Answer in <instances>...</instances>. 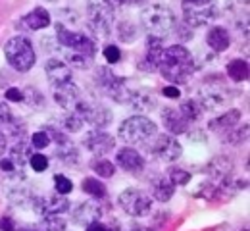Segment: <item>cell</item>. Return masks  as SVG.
Wrapping results in <instances>:
<instances>
[{
	"instance_id": "cell-18",
	"label": "cell",
	"mask_w": 250,
	"mask_h": 231,
	"mask_svg": "<svg viewBox=\"0 0 250 231\" xmlns=\"http://www.w3.org/2000/svg\"><path fill=\"white\" fill-rule=\"evenodd\" d=\"M116 162L118 166L127 171V173H141L143 169H145V158L141 156V152L139 150H135V148H131V147H125L122 150H118V154H116Z\"/></svg>"
},
{
	"instance_id": "cell-9",
	"label": "cell",
	"mask_w": 250,
	"mask_h": 231,
	"mask_svg": "<svg viewBox=\"0 0 250 231\" xmlns=\"http://www.w3.org/2000/svg\"><path fill=\"white\" fill-rule=\"evenodd\" d=\"M56 37H58V42L63 50H77V52L89 54L94 58L96 46H94V41L89 35L67 29L63 23H56Z\"/></svg>"
},
{
	"instance_id": "cell-14",
	"label": "cell",
	"mask_w": 250,
	"mask_h": 231,
	"mask_svg": "<svg viewBox=\"0 0 250 231\" xmlns=\"http://www.w3.org/2000/svg\"><path fill=\"white\" fill-rule=\"evenodd\" d=\"M229 91L219 87V85H208L200 91V97H198V102L202 106L204 112H218L221 110L227 102H229Z\"/></svg>"
},
{
	"instance_id": "cell-12",
	"label": "cell",
	"mask_w": 250,
	"mask_h": 231,
	"mask_svg": "<svg viewBox=\"0 0 250 231\" xmlns=\"http://www.w3.org/2000/svg\"><path fill=\"white\" fill-rule=\"evenodd\" d=\"M150 152L162 162H175L183 154V147L175 139V135L162 133V135H154V141L150 143Z\"/></svg>"
},
{
	"instance_id": "cell-10",
	"label": "cell",
	"mask_w": 250,
	"mask_h": 231,
	"mask_svg": "<svg viewBox=\"0 0 250 231\" xmlns=\"http://www.w3.org/2000/svg\"><path fill=\"white\" fill-rule=\"evenodd\" d=\"M73 112L79 114L81 120L85 124H89L91 127H94V129H106L112 124V112L104 104H98V102L81 99Z\"/></svg>"
},
{
	"instance_id": "cell-28",
	"label": "cell",
	"mask_w": 250,
	"mask_h": 231,
	"mask_svg": "<svg viewBox=\"0 0 250 231\" xmlns=\"http://www.w3.org/2000/svg\"><path fill=\"white\" fill-rule=\"evenodd\" d=\"M208 173L212 181H221L223 177L233 173V160L229 156H216L210 164H208Z\"/></svg>"
},
{
	"instance_id": "cell-42",
	"label": "cell",
	"mask_w": 250,
	"mask_h": 231,
	"mask_svg": "<svg viewBox=\"0 0 250 231\" xmlns=\"http://www.w3.org/2000/svg\"><path fill=\"white\" fill-rule=\"evenodd\" d=\"M27 164L31 166L35 171L41 173V171H46V169H48V158H46L44 154H31Z\"/></svg>"
},
{
	"instance_id": "cell-33",
	"label": "cell",
	"mask_w": 250,
	"mask_h": 231,
	"mask_svg": "<svg viewBox=\"0 0 250 231\" xmlns=\"http://www.w3.org/2000/svg\"><path fill=\"white\" fill-rule=\"evenodd\" d=\"M81 187H83V191H85L87 195H91V197H94V198H106V195H108L106 185H104L100 179H96V177H87V179H83Z\"/></svg>"
},
{
	"instance_id": "cell-11",
	"label": "cell",
	"mask_w": 250,
	"mask_h": 231,
	"mask_svg": "<svg viewBox=\"0 0 250 231\" xmlns=\"http://www.w3.org/2000/svg\"><path fill=\"white\" fill-rule=\"evenodd\" d=\"M225 18L229 25L243 35L245 39L249 37L250 29V4L249 0H227L225 2Z\"/></svg>"
},
{
	"instance_id": "cell-3",
	"label": "cell",
	"mask_w": 250,
	"mask_h": 231,
	"mask_svg": "<svg viewBox=\"0 0 250 231\" xmlns=\"http://www.w3.org/2000/svg\"><path fill=\"white\" fill-rule=\"evenodd\" d=\"M4 56H6V62L10 66L16 71H21V73H27L35 66V60H37L31 41L23 35L12 37L4 44Z\"/></svg>"
},
{
	"instance_id": "cell-21",
	"label": "cell",
	"mask_w": 250,
	"mask_h": 231,
	"mask_svg": "<svg viewBox=\"0 0 250 231\" xmlns=\"http://www.w3.org/2000/svg\"><path fill=\"white\" fill-rule=\"evenodd\" d=\"M241 116H243L241 110L231 108V110L219 114L216 118H212V120L208 122V129L218 133V135H225L227 131H231L233 127H237V126L241 124Z\"/></svg>"
},
{
	"instance_id": "cell-19",
	"label": "cell",
	"mask_w": 250,
	"mask_h": 231,
	"mask_svg": "<svg viewBox=\"0 0 250 231\" xmlns=\"http://www.w3.org/2000/svg\"><path fill=\"white\" fill-rule=\"evenodd\" d=\"M44 73H46V79H48V83L52 85V89H54V87H60V85H63V83H67V81L73 79V77H71V67L67 66L63 60H58V58H50V60L46 62Z\"/></svg>"
},
{
	"instance_id": "cell-46",
	"label": "cell",
	"mask_w": 250,
	"mask_h": 231,
	"mask_svg": "<svg viewBox=\"0 0 250 231\" xmlns=\"http://www.w3.org/2000/svg\"><path fill=\"white\" fill-rule=\"evenodd\" d=\"M4 99L10 100V102H23V93H21V89H18V87H10V89L6 91V95H4Z\"/></svg>"
},
{
	"instance_id": "cell-29",
	"label": "cell",
	"mask_w": 250,
	"mask_h": 231,
	"mask_svg": "<svg viewBox=\"0 0 250 231\" xmlns=\"http://www.w3.org/2000/svg\"><path fill=\"white\" fill-rule=\"evenodd\" d=\"M227 75L231 81L235 83H243L249 79V64L247 60H241V58H235L227 64Z\"/></svg>"
},
{
	"instance_id": "cell-20",
	"label": "cell",
	"mask_w": 250,
	"mask_h": 231,
	"mask_svg": "<svg viewBox=\"0 0 250 231\" xmlns=\"http://www.w3.org/2000/svg\"><path fill=\"white\" fill-rule=\"evenodd\" d=\"M162 124L166 127V131L171 135H183L188 131V126H190V122L185 120V116L179 112V108H171V106L162 110Z\"/></svg>"
},
{
	"instance_id": "cell-24",
	"label": "cell",
	"mask_w": 250,
	"mask_h": 231,
	"mask_svg": "<svg viewBox=\"0 0 250 231\" xmlns=\"http://www.w3.org/2000/svg\"><path fill=\"white\" fill-rule=\"evenodd\" d=\"M33 154V147L27 143V139H18L10 147V160L14 162L16 169H23V166L29 162V156Z\"/></svg>"
},
{
	"instance_id": "cell-52",
	"label": "cell",
	"mask_w": 250,
	"mask_h": 231,
	"mask_svg": "<svg viewBox=\"0 0 250 231\" xmlns=\"http://www.w3.org/2000/svg\"><path fill=\"white\" fill-rule=\"evenodd\" d=\"M0 228H2V230H12V228H14V222H12L10 218H2V220H0Z\"/></svg>"
},
{
	"instance_id": "cell-7",
	"label": "cell",
	"mask_w": 250,
	"mask_h": 231,
	"mask_svg": "<svg viewBox=\"0 0 250 231\" xmlns=\"http://www.w3.org/2000/svg\"><path fill=\"white\" fill-rule=\"evenodd\" d=\"M94 81H96L98 89H100L104 95H108L112 100H116V102H120V104H127V102H129L131 87L127 85V79L116 75L108 66L96 69Z\"/></svg>"
},
{
	"instance_id": "cell-34",
	"label": "cell",
	"mask_w": 250,
	"mask_h": 231,
	"mask_svg": "<svg viewBox=\"0 0 250 231\" xmlns=\"http://www.w3.org/2000/svg\"><path fill=\"white\" fill-rule=\"evenodd\" d=\"M89 166H91V169H93L98 177H112V175L116 173V166H114V162L106 160L104 156H96V158H93Z\"/></svg>"
},
{
	"instance_id": "cell-43",
	"label": "cell",
	"mask_w": 250,
	"mask_h": 231,
	"mask_svg": "<svg viewBox=\"0 0 250 231\" xmlns=\"http://www.w3.org/2000/svg\"><path fill=\"white\" fill-rule=\"evenodd\" d=\"M48 145H50V137L46 135V131H44V129H42V131L33 133V137H31V147H33V148L42 150V148H46Z\"/></svg>"
},
{
	"instance_id": "cell-49",
	"label": "cell",
	"mask_w": 250,
	"mask_h": 231,
	"mask_svg": "<svg viewBox=\"0 0 250 231\" xmlns=\"http://www.w3.org/2000/svg\"><path fill=\"white\" fill-rule=\"evenodd\" d=\"M0 169L6 171V173H10V171L16 169V166H14V162H12L10 158H2V160H0Z\"/></svg>"
},
{
	"instance_id": "cell-37",
	"label": "cell",
	"mask_w": 250,
	"mask_h": 231,
	"mask_svg": "<svg viewBox=\"0 0 250 231\" xmlns=\"http://www.w3.org/2000/svg\"><path fill=\"white\" fill-rule=\"evenodd\" d=\"M247 137H249V124H245L243 129L233 127L231 131H227L223 135V143H227L231 147H241V143L247 141Z\"/></svg>"
},
{
	"instance_id": "cell-32",
	"label": "cell",
	"mask_w": 250,
	"mask_h": 231,
	"mask_svg": "<svg viewBox=\"0 0 250 231\" xmlns=\"http://www.w3.org/2000/svg\"><path fill=\"white\" fill-rule=\"evenodd\" d=\"M179 112L185 116V120H187V122H198L204 110H202V106H200V102H198V100L187 99L179 104Z\"/></svg>"
},
{
	"instance_id": "cell-13",
	"label": "cell",
	"mask_w": 250,
	"mask_h": 231,
	"mask_svg": "<svg viewBox=\"0 0 250 231\" xmlns=\"http://www.w3.org/2000/svg\"><path fill=\"white\" fill-rule=\"evenodd\" d=\"M31 204L39 216H60V214H65V212L71 208L67 197H65V195H60V193L33 197Z\"/></svg>"
},
{
	"instance_id": "cell-40",
	"label": "cell",
	"mask_w": 250,
	"mask_h": 231,
	"mask_svg": "<svg viewBox=\"0 0 250 231\" xmlns=\"http://www.w3.org/2000/svg\"><path fill=\"white\" fill-rule=\"evenodd\" d=\"M54 189H56V193H60V195H67V193H71L73 183H71L69 177L58 173V175H54Z\"/></svg>"
},
{
	"instance_id": "cell-50",
	"label": "cell",
	"mask_w": 250,
	"mask_h": 231,
	"mask_svg": "<svg viewBox=\"0 0 250 231\" xmlns=\"http://www.w3.org/2000/svg\"><path fill=\"white\" fill-rule=\"evenodd\" d=\"M146 0H114L116 6H141L145 4Z\"/></svg>"
},
{
	"instance_id": "cell-38",
	"label": "cell",
	"mask_w": 250,
	"mask_h": 231,
	"mask_svg": "<svg viewBox=\"0 0 250 231\" xmlns=\"http://www.w3.org/2000/svg\"><path fill=\"white\" fill-rule=\"evenodd\" d=\"M167 179L177 187V185H187L190 181V173L183 168H169L167 171Z\"/></svg>"
},
{
	"instance_id": "cell-31",
	"label": "cell",
	"mask_w": 250,
	"mask_h": 231,
	"mask_svg": "<svg viewBox=\"0 0 250 231\" xmlns=\"http://www.w3.org/2000/svg\"><path fill=\"white\" fill-rule=\"evenodd\" d=\"M173 193H175V185L167 177L158 179L154 183V187H152V195H154L158 202H167L169 198L173 197Z\"/></svg>"
},
{
	"instance_id": "cell-5",
	"label": "cell",
	"mask_w": 250,
	"mask_h": 231,
	"mask_svg": "<svg viewBox=\"0 0 250 231\" xmlns=\"http://www.w3.org/2000/svg\"><path fill=\"white\" fill-rule=\"evenodd\" d=\"M118 135L127 145H145L156 135V124L146 116H131L124 120Z\"/></svg>"
},
{
	"instance_id": "cell-2",
	"label": "cell",
	"mask_w": 250,
	"mask_h": 231,
	"mask_svg": "<svg viewBox=\"0 0 250 231\" xmlns=\"http://www.w3.org/2000/svg\"><path fill=\"white\" fill-rule=\"evenodd\" d=\"M141 25L146 31V35L152 37H167L173 31L175 25V14L171 12V8L164 6V4H152L148 8L143 10L141 14Z\"/></svg>"
},
{
	"instance_id": "cell-26",
	"label": "cell",
	"mask_w": 250,
	"mask_h": 231,
	"mask_svg": "<svg viewBox=\"0 0 250 231\" xmlns=\"http://www.w3.org/2000/svg\"><path fill=\"white\" fill-rule=\"evenodd\" d=\"M135 110L139 112H152L156 108V97L148 91H141V89H131V95H129V102Z\"/></svg>"
},
{
	"instance_id": "cell-41",
	"label": "cell",
	"mask_w": 250,
	"mask_h": 231,
	"mask_svg": "<svg viewBox=\"0 0 250 231\" xmlns=\"http://www.w3.org/2000/svg\"><path fill=\"white\" fill-rule=\"evenodd\" d=\"M23 93V102H27V104H31V106H35V108H39V106H42L44 102H42V95L37 91V89H33V87H29V89H25V91H21Z\"/></svg>"
},
{
	"instance_id": "cell-27",
	"label": "cell",
	"mask_w": 250,
	"mask_h": 231,
	"mask_svg": "<svg viewBox=\"0 0 250 231\" xmlns=\"http://www.w3.org/2000/svg\"><path fill=\"white\" fill-rule=\"evenodd\" d=\"M21 23H23L29 31H41V29H44V27L50 25V14H48L44 8H35L27 16H23Z\"/></svg>"
},
{
	"instance_id": "cell-48",
	"label": "cell",
	"mask_w": 250,
	"mask_h": 231,
	"mask_svg": "<svg viewBox=\"0 0 250 231\" xmlns=\"http://www.w3.org/2000/svg\"><path fill=\"white\" fill-rule=\"evenodd\" d=\"M164 95H166L167 99H179V97H181V91H179V87H175V85H167V87H164Z\"/></svg>"
},
{
	"instance_id": "cell-16",
	"label": "cell",
	"mask_w": 250,
	"mask_h": 231,
	"mask_svg": "<svg viewBox=\"0 0 250 231\" xmlns=\"http://www.w3.org/2000/svg\"><path fill=\"white\" fill-rule=\"evenodd\" d=\"M102 216H104V208H102V204H100L98 200L81 202L77 208H73V214H71L73 222H75L77 226H81V228H87V226H91L93 222L102 220Z\"/></svg>"
},
{
	"instance_id": "cell-35",
	"label": "cell",
	"mask_w": 250,
	"mask_h": 231,
	"mask_svg": "<svg viewBox=\"0 0 250 231\" xmlns=\"http://www.w3.org/2000/svg\"><path fill=\"white\" fill-rule=\"evenodd\" d=\"M83 120H81V116L79 114H75V112H67L65 116L60 118V122H58V126H60V129L65 133H75V131H81V127H83Z\"/></svg>"
},
{
	"instance_id": "cell-51",
	"label": "cell",
	"mask_w": 250,
	"mask_h": 231,
	"mask_svg": "<svg viewBox=\"0 0 250 231\" xmlns=\"http://www.w3.org/2000/svg\"><path fill=\"white\" fill-rule=\"evenodd\" d=\"M8 150V139H6V133L0 129V156Z\"/></svg>"
},
{
	"instance_id": "cell-36",
	"label": "cell",
	"mask_w": 250,
	"mask_h": 231,
	"mask_svg": "<svg viewBox=\"0 0 250 231\" xmlns=\"http://www.w3.org/2000/svg\"><path fill=\"white\" fill-rule=\"evenodd\" d=\"M116 31H118V39L122 41V42H135L137 41V27L131 23V21H118V27H116Z\"/></svg>"
},
{
	"instance_id": "cell-44",
	"label": "cell",
	"mask_w": 250,
	"mask_h": 231,
	"mask_svg": "<svg viewBox=\"0 0 250 231\" xmlns=\"http://www.w3.org/2000/svg\"><path fill=\"white\" fill-rule=\"evenodd\" d=\"M44 131H46V135L50 137V143L60 145V143H63V141H67L65 131H62L58 126H56V127H54V126H48V127H44Z\"/></svg>"
},
{
	"instance_id": "cell-45",
	"label": "cell",
	"mask_w": 250,
	"mask_h": 231,
	"mask_svg": "<svg viewBox=\"0 0 250 231\" xmlns=\"http://www.w3.org/2000/svg\"><path fill=\"white\" fill-rule=\"evenodd\" d=\"M104 58H106L108 64H118V62L122 60V50H120L116 44H108V46L104 48Z\"/></svg>"
},
{
	"instance_id": "cell-25",
	"label": "cell",
	"mask_w": 250,
	"mask_h": 231,
	"mask_svg": "<svg viewBox=\"0 0 250 231\" xmlns=\"http://www.w3.org/2000/svg\"><path fill=\"white\" fill-rule=\"evenodd\" d=\"M206 42L208 46L214 50V52H225L229 46H231V37H229V31L221 25H216L212 27L208 35H206Z\"/></svg>"
},
{
	"instance_id": "cell-8",
	"label": "cell",
	"mask_w": 250,
	"mask_h": 231,
	"mask_svg": "<svg viewBox=\"0 0 250 231\" xmlns=\"http://www.w3.org/2000/svg\"><path fill=\"white\" fill-rule=\"evenodd\" d=\"M118 204L127 216L145 218L152 212V198L141 189H125L118 197Z\"/></svg>"
},
{
	"instance_id": "cell-22",
	"label": "cell",
	"mask_w": 250,
	"mask_h": 231,
	"mask_svg": "<svg viewBox=\"0 0 250 231\" xmlns=\"http://www.w3.org/2000/svg\"><path fill=\"white\" fill-rule=\"evenodd\" d=\"M162 50H164V39L148 35L146 37V54H145V60H143L141 67L145 71H154V69H158Z\"/></svg>"
},
{
	"instance_id": "cell-23",
	"label": "cell",
	"mask_w": 250,
	"mask_h": 231,
	"mask_svg": "<svg viewBox=\"0 0 250 231\" xmlns=\"http://www.w3.org/2000/svg\"><path fill=\"white\" fill-rule=\"evenodd\" d=\"M54 156L67 168H77L81 162V154H79V148L67 139L60 145H56V150H54Z\"/></svg>"
},
{
	"instance_id": "cell-47",
	"label": "cell",
	"mask_w": 250,
	"mask_h": 231,
	"mask_svg": "<svg viewBox=\"0 0 250 231\" xmlns=\"http://www.w3.org/2000/svg\"><path fill=\"white\" fill-rule=\"evenodd\" d=\"M12 116H14V114H12L10 106H8V102L4 99H0V126H4Z\"/></svg>"
},
{
	"instance_id": "cell-39",
	"label": "cell",
	"mask_w": 250,
	"mask_h": 231,
	"mask_svg": "<svg viewBox=\"0 0 250 231\" xmlns=\"http://www.w3.org/2000/svg\"><path fill=\"white\" fill-rule=\"evenodd\" d=\"M65 228H67V226H65V220H62L60 216H42V222H41V230L63 231Z\"/></svg>"
},
{
	"instance_id": "cell-4",
	"label": "cell",
	"mask_w": 250,
	"mask_h": 231,
	"mask_svg": "<svg viewBox=\"0 0 250 231\" xmlns=\"http://www.w3.org/2000/svg\"><path fill=\"white\" fill-rule=\"evenodd\" d=\"M116 18L114 0H87V23L96 37H108Z\"/></svg>"
},
{
	"instance_id": "cell-30",
	"label": "cell",
	"mask_w": 250,
	"mask_h": 231,
	"mask_svg": "<svg viewBox=\"0 0 250 231\" xmlns=\"http://www.w3.org/2000/svg\"><path fill=\"white\" fill-rule=\"evenodd\" d=\"M63 58L67 62L69 67H75V69H87L89 66H93V56L89 54H83V52H77V50H63Z\"/></svg>"
},
{
	"instance_id": "cell-6",
	"label": "cell",
	"mask_w": 250,
	"mask_h": 231,
	"mask_svg": "<svg viewBox=\"0 0 250 231\" xmlns=\"http://www.w3.org/2000/svg\"><path fill=\"white\" fill-rule=\"evenodd\" d=\"M181 12L188 27H204L219 14L216 0H181Z\"/></svg>"
},
{
	"instance_id": "cell-17",
	"label": "cell",
	"mask_w": 250,
	"mask_h": 231,
	"mask_svg": "<svg viewBox=\"0 0 250 231\" xmlns=\"http://www.w3.org/2000/svg\"><path fill=\"white\" fill-rule=\"evenodd\" d=\"M81 99H83L81 97V91L73 83V79L60 85V87H54V100H56L58 106H62L65 112H73Z\"/></svg>"
},
{
	"instance_id": "cell-1",
	"label": "cell",
	"mask_w": 250,
	"mask_h": 231,
	"mask_svg": "<svg viewBox=\"0 0 250 231\" xmlns=\"http://www.w3.org/2000/svg\"><path fill=\"white\" fill-rule=\"evenodd\" d=\"M158 69L164 79H167L173 85H183L194 75L196 64L192 54L188 52L183 44H171L162 50Z\"/></svg>"
},
{
	"instance_id": "cell-15",
	"label": "cell",
	"mask_w": 250,
	"mask_h": 231,
	"mask_svg": "<svg viewBox=\"0 0 250 231\" xmlns=\"http://www.w3.org/2000/svg\"><path fill=\"white\" fill-rule=\"evenodd\" d=\"M83 145L89 152H93L94 156H106L108 152L114 150L116 147V139L112 135H108L102 129H93L87 133V137L83 139Z\"/></svg>"
}]
</instances>
